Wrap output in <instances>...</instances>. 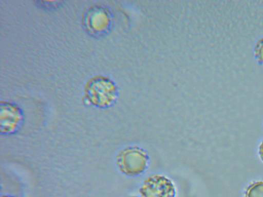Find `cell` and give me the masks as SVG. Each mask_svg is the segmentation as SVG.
Here are the masks:
<instances>
[{"instance_id":"cell-10","label":"cell","mask_w":263,"mask_h":197,"mask_svg":"<svg viewBox=\"0 0 263 197\" xmlns=\"http://www.w3.org/2000/svg\"><path fill=\"white\" fill-rule=\"evenodd\" d=\"M132 197H137V196H132Z\"/></svg>"},{"instance_id":"cell-8","label":"cell","mask_w":263,"mask_h":197,"mask_svg":"<svg viewBox=\"0 0 263 197\" xmlns=\"http://www.w3.org/2000/svg\"><path fill=\"white\" fill-rule=\"evenodd\" d=\"M259 154L260 159L263 162V141L261 142L259 147Z\"/></svg>"},{"instance_id":"cell-9","label":"cell","mask_w":263,"mask_h":197,"mask_svg":"<svg viewBox=\"0 0 263 197\" xmlns=\"http://www.w3.org/2000/svg\"><path fill=\"white\" fill-rule=\"evenodd\" d=\"M1 197H20L16 195H12V194H3L1 195Z\"/></svg>"},{"instance_id":"cell-3","label":"cell","mask_w":263,"mask_h":197,"mask_svg":"<svg viewBox=\"0 0 263 197\" xmlns=\"http://www.w3.org/2000/svg\"><path fill=\"white\" fill-rule=\"evenodd\" d=\"M139 192L141 197H176V189L173 181L167 176L155 173L144 180Z\"/></svg>"},{"instance_id":"cell-5","label":"cell","mask_w":263,"mask_h":197,"mask_svg":"<svg viewBox=\"0 0 263 197\" xmlns=\"http://www.w3.org/2000/svg\"><path fill=\"white\" fill-rule=\"evenodd\" d=\"M95 13L91 14V17L89 18V26L95 31H99L104 29L107 23V17L103 12L96 11Z\"/></svg>"},{"instance_id":"cell-7","label":"cell","mask_w":263,"mask_h":197,"mask_svg":"<svg viewBox=\"0 0 263 197\" xmlns=\"http://www.w3.org/2000/svg\"><path fill=\"white\" fill-rule=\"evenodd\" d=\"M254 55L257 61L263 64V36L256 43L254 49Z\"/></svg>"},{"instance_id":"cell-1","label":"cell","mask_w":263,"mask_h":197,"mask_svg":"<svg viewBox=\"0 0 263 197\" xmlns=\"http://www.w3.org/2000/svg\"><path fill=\"white\" fill-rule=\"evenodd\" d=\"M116 164L119 171L127 176L136 177L147 170L149 157L146 151L138 146H129L117 154Z\"/></svg>"},{"instance_id":"cell-2","label":"cell","mask_w":263,"mask_h":197,"mask_svg":"<svg viewBox=\"0 0 263 197\" xmlns=\"http://www.w3.org/2000/svg\"><path fill=\"white\" fill-rule=\"evenodd\" d=\"M84 97L88 105L98 108H106L115 103L117 98L116 89L108 80L95 78L86 86Z\"/></svg>"},{"instance_id":"cell-4","label":"cell","mask_w":263,"mask_h":197,"mask_svg":"<svg viewBox=\"0 0 263 197\" xmlns=\"http://www.w3.org/2000/svg\"><path fill=\"white\" fill-rule=\"evenodd\" d=\"M22 110L16 104L9 101L1 103L0 134L8 136L16 134L24 123Z\"/></svg>"},{"instance_id":"cell-6","label":"cell","mask_w":263,"mask_h":197,"mask_svg":"<svg viewBox=\"0 0 263 197\" xmlns=\"http://www.w3.org/2000/svg\"><path fill=\"white\" fill-rule=\"evenodd\" d=\"M246 197H263V181L252 183L247 188Z\"/></svg>"}]
</instances>
